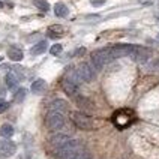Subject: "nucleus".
<instances>
[{
    "label": "nucleus",
    "instance_id": "obj_25",
    "mask_svg": "<svg viewBox=\"0 0 159 159\" xmlns=\"http://www.w3.org/2000/svg\"><path fill=\"white\" fill-rule=\"evenodd\" d=\"M0 8H3V2H0Z\"/></svg>",
    "mask_w": 159,
    "mask_h": 159
},
{
    "label": "nucleus",
    "instance_id": "obj_12",
    "mask_svg": "<svg viewBox=\"0 0 159 159\" xmlns=\"http://www.w3.org/2000/svg\"><path fill=\"white\" fill-rule=\"evenodd\" d=\"M8 57L11 60H14V62H20V60H23L24 54L18 47H11L8 50Z\"/></svg>",
    "mask_w": 159,
    "mask_h": 159
},
{
    "label": "nucleus",
    "instance_id": "obj_9",
    "mask_svg": "<svg viewBox=\"0 0 159 159\" xmlns=\"http://www.w3.org/2000/svg\"><path fill=\"white\" fill-rule=\"evenodd\" d=\"M78 86L80 84L74 83V81L69 80L68 77H63L62 87H63V90H65L66 95H69V96H77V93H78Z\"/></svg>",
    "mask_w": 159,
    "mask_h": 159
},
{
    "label": "nucleus",
    "instance_id": "obj_10",
    "mask_svg": "<svg viewBox=\"0 0 159 159\" xmlns=\"http://www.w3.org/2000/svg\"><path fill=\"white\" fill-rule=\"evenodd\" d=\"M69 140H71V138H69L66 134H54L53 137L50 138V143H51V146H53V147L57 149V147L63 146L65 143H68Z\"/></svg>",
    "mask_w": 159,
    "mask_h": 159
},
{
    "label": "nucleus",
    "instance_id": "obj_3",
    "mask_svg": "<svg viewBox=\"0 0 159 159\" xmlns=\"http://www.w3.org/2000/svg\"><path fill=\"white\" fill-rule=\"evenodd\" d=\"M45 123L48 126V129H51V131H60L65 126V114L50 110L47 114V119H45Z\"/></svg>",
    "mask_w": 159,
    "mask_h": 159
},
{
    "label": "nucleus",
    "instance_id": "obj_2",
    "mask_svg": "<svg viewBox=\"0 0 159 159\" xmlns=\"http://www.w3.org/2000/svg\"><path fill=\"white\" fill-rule=\"evenodd\" d=\"M81 149H83V146H81L80 141H77V140H69L68 143H65L63 146L57 147L56 155H57L59 159H68V158H71L74 153H77L78 150H81Z\"/></svg>",
    "mask_w": 159,
    "mask_h": 159
},
{
    "label": "nucleus",
    "instance_id": "obj_28",
    "mask_svg": "<svg viewBox=\"0 0 159 159\" xmlns=\"http://www.w3.org/2000/svg\"><path fill=\"white\" fill-rule=\"evenodd\" d=\"M0 60H2V57H0Z\"/></svg>",
    "mask_w": 159,
    "mask_h": 159
},
{
    "label": "nucleus",
    "instance_id": "obj_19",
    "mask_svg": "<svg viewBox=\"0 0 159 159\" xmlns=\"http://www.w3.org/2000/svg\"><path fill=\"white\" fill-rule=\"evenodd\" d=\"M33 3H35L36 8L39 11H42V12H48L50 11V3L47 0H33Z\"/></svg>",
    "mask_w": 159,
    "mask_h": 159
},
{
    "label": "nucleus",
    "instance_id": "obj_23",
    "mask_svg": "<svg viewBox=\"0 0 159 159\" xmlns=\"http://www.w3.org/2000/svg\"><path fill=\"white\" fill-rule=\"evenodd\" d=\"M8 108H9L8 102H6V101H3V99H0V113H5Z\"/></svg>",
    "mask_w": 159,
    "mask_h": 159
},
{
    "label": "nucleus",
    "instance_id": "obj_26",
    "mask_svg": "<svg viewBox=\"0 0 159 159\" xmlns=\"http://www.w3.org/2000/svg\"><path fill=\"white\" fill-rule=\"evenodd\" d=\"M156 18H158V20H159V14H158V15H156Z\"/></svg>",
    "mask_w": 159,
    "mask_h": 159
},
{
    "label": "nucleus",
    "instance_id": "obj_8",
    "mask_svg": "<svg viewBox=\"0 0 159 159\" xmlns=\"http://www.w3.org/2000/svg\"><path fill=\"white\" fill-rule=\"evenodd\" d=\"M17 152V144L9 140L0 141V159H6L11 158L14 153Z\"/></svg>",
    "mask_w": 159,
    "mask_h": 159
},
{
    "label": "nucleus",
    "instance_id": "obj_7",
    "mask_svg": "<svg viewBox=\"0 0 159 159\" xmlns=\"http://www.w3.org/2000/svg\"><path fill=\"white\" fill-rule=\"evenodd\" d=\"M132 50H134V45L131 44H119V45H114V47H110L113 59H120V57L131 56Z\"/></svg>",
    "mask_w": 159,
    "mask_h": 159
},
{
    "label": "nucleus",
    "instance_id": "obj_16",
    "mask_svg": "<svg viewBox=\"0 0 159 159\" xmlns=\"http://www.w3.org/2000/svg\"><path fill=\"white\" fill-rule=\"evenodd\" d=\"M48 36H50V38H53V39L63 36V27L60 26V24H54V26H50V27H48Z\"/></svg>",
    "mask_w": 159,
    "mask_h": 159
},
{
    "label": "nucleus",
    "instance_id": "obj_21",
    "mask_svg": "<svg viewBox=\"0 0 159 159\" xmlns=\"http://www.w3.org/2000/svg\"><path fill=\"white\" fill-rule=\"evenodd\" d=\"M24 98H26V89H20V90H17L14 99H15V102H23Z\"/></svg>",
    "mask_w": 159,
    "mask_h": 159
},
{
    "label": "nucleus",
    "instance_id": "obj_13",
    "mask_svg": "<svg viewBox=\"0 0 159 159\" xmlns=\"http://www.w3.org/2000/svg\"><path fill=\"white\" fill-rule=\"evenodd\" d=\"M54 14H56V17L65 18V17H68L69 9H68V6L65 3H56L54 5Z\"/></svg>",
    "mask_w": 159,
    "mask_h": 159
},
{
    "label": "nucleus",
    "instance_id": "obj_5",
    "mask_svg": "<svg viewBox=\"0 0 159 159\" xmlns=\"http://www.w3.org/2000/svg\"><path fill=\"white\" fill-rule=\"evenodd\" d=\"M77 74H78L80 80L84 81V83H90V81H93L95 77H96L95 68H93L92 65H89V63H81L78 66V69H77Z\"/></svg>",
    "mask_w": 159,
    "mask_h": 159
},
{
    "label": "nucleus",
    "instance_id": "obj_1",
    "mask_svg": "<svg viewBox=\"0 0 159 159\" xmlns=\"http://www.w3.org/2000/svg\"><path fill=\"white\" fill-rule=\"evenodd\" d=\"M111 60H113V56H111L110 48H101V50H96L92 53V66L95 68V71L102 69Z\"/></svg>",
    "mask_w": 159,
    "mask_h": 159
},
{
    "label": "nucleus",
    "instance_id": "obj_22",
    "mask_svg": "<svg viewBox=\"0 0 159 159\" xmlns=\"http://www.w3.org/2000/svg\"><path fill=\"white\" fill-rule=\"evenodd\" d=\"M62 45L60 44H54L53 47H51V48H50V53L53 54V56H59V54L62 53Z\"/></svg>",
    "mask_w": 159,
    "mask_h": 159
},
{
    "label": "nucleus",
    "instance_id": "obj_15",
    "mask_svg": "<svg viewBox=\"0 0 159 159\" xmlns=\"http://www.w3.org/2000/svg\"><path fill=\"white\" fill-rule=\"evenodd\" d=\"M5 81H6V86H8V89H15L18 86V81H20V78H18V75L15 74V72H9L8 75H6V78H5Z\"/></svg>",
    "mask_w": 159,
    "mask_h": 159
},
{
    "label": "nucleus",
    "instance_id": "obj_6",
    "mask_svg": "<svg viewBox=\"0 0 159 159\" xmlns=\"http://www.w3.org/2000/svg\"><path fill=\"white\" fill-rule=\"evenodd\" d=\"M129 57H132L134 60L138 62V63H146V62H149V59L152 57V51L149 48L135 47V45H134V50H132V53H131Z\"/></svg>",
    "mask_w": 159,
    "mask_h": 159
},
{
    "label": "nucleus",
    "instance_id": "obj_17",
    "mask_svg": "<svg viewBox=\"0 0 159 159\" xmlns=\"http://www.w3.org/2000/svg\"><path fill=\"white\" fill-rule=\"evenodd\" d=\"M47 42L45 41H41V42H38L35 47H32V50H30V53L33 54V56H39V54H42L47 51Z\"/></svg>",
    "mask_w": 159,
    "mask_h": 159
},
{
    "label": "nucleus",
    "instance_id": "obj_18",
    "mask_svg": "<svg viewBox=\"0 0 159 159\" xmlns=\"http://www.w3.org/2000/svg\"><path fill=\"white\" fill-rule=\"evenodd\" d=\"M0 135L5 137V138H11V137L14 135V128H12V125H9V123L2 125V128H0Z\"/></svg>",
    "mask_w": 159,
    "mask_h": 159
},
{
    "label": "nucleus",
    "instance_id": "obj_4",
    "mask_svg": "<svg viewBox=\"0 0 159 159\" xmlns=\"http://www.w3.org/2000/svg\"><path fill=\"white\" fill-rule=\"evenodd\" d=\"M72 122L74 125L80 128V129H84V131H90L92 128H93V120L89 117L87 114H84V113H81V111H74L71 116Z\"/></svg>",
    "mask_w": 159,
    "mask_h": 159
},
{
    "label": "nucleus",
    "instance_id": "obj_11",
    "mask_svg": "<svg viewBox=\"0 0 159 159\" xmlns=\"http://www.w3.org/2000/svg\"><path fill=\"white\" fill-rule=\"evenodd\" d=\"M50 110L53 111H59V113H66L68 111V104L63 101V99H54L53 102L50 104Z\"/></svg>",
    "mask_w": 159,
    "mask_h": 159
},
{
    "label": "nucleus",
    "instance_id": "obj_27",
    "mask_svg": "<svg viewBox=\"0 0 159 159\" xmlns=\"http://www.w3.org/2000/svg\"><path fill=\"white\" fill-rule=\"evenodd\" d=\"M158 39H159V35H158Z\"/></svg>",
    "mask_w": 159,
    "mask_h": 159
},
{
    "label": "nucleus",
    "instance_id": "obj_24",
    "mask_svg": "<svg viewBox=\"0 0 159 159\" xmlns=\"http://www.w3.org/2000/svg\"><path fill=\"white\" fill-rule=\"evenodd\" d=\"M92 5L93 6H101V5H104V0H92Z\"/></svg>",
    "mask_w": 159,
    "mask_h": 159
},
{
    "label": "nucleus",
    "instance_id": "obj_20",
    "mask_svg": "<svg viewBox=\"0 0 159 159\" xmlns=\"http://www.w3.org/2000/svg\"><path fill=\"white\" fill-rule=\"evenodd\" d=\"M68 159H92V156H90V153H89L87 150H78L77 153H74L71 158H68Z\"/></svg>",
    "mask_w": 159,
    "mask_h": 159
},
{
    "label": "nucleus",
    "instance_id": "obj_14",
    "mask_svg": "<svg viewBox=\"0 0 159 159\" xmlns=\"http://www.w3.org/2000/svg\"><path fill=\"white\" fill-rule=\"evenodd\" d=\"M45 87H47V83H45L42 78H38L32 83V92L36 93V95H41L45 90Z\"/></svg>",
    "mask_w": 159,
    "mask_h": 159
}]
</instances>
